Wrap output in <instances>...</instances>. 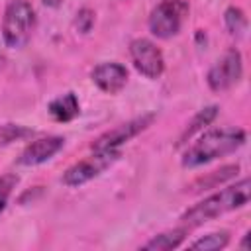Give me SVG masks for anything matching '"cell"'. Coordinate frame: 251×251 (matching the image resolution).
Segmentation results:
<instances>
[{"mask_svg": "<svg viewBox=\"0 0 251 251\" xmlns=\"http://www.w3.org/2000/svg\"><path fill=\"white\" fill-rule=\"evenodd\" d=\"M35 27V10L27 0H10L2 18V41L8 49H24Z\"/></svg>", "mask_w": 251, "mask_h": 251, "instance_id": "obj_3", "label": "cell"}, {"mask_svg": "<svg viewBox=\"0 0 251 251\" xmlns=\"http://www.w3.org/2000/svg\"><path fill=\"white\" fill-rule=\"evenodd\" d=\"M47 112H49V116L55 122L67 124V122H73L75 118H78V114H80V102H78L76 94L69 90V92L59 94L57 98H53L47 104Z\"/></svg>", "mask_w": 251, "mask_h": 251, "instance_id": "obj_11", "label": "cell"}, {"mask_svg": "<svg viewBox=\"0 0 251 251\" xmlns=\"http://www.w3.org/2000/svg\"><path fill=\"white\" fill-rule=\"evenodd\" d=\"M190 12L186 0H161L149 14L147 25L157 39H171L178 35Z\"/></svg>", "mask_w": 251, "mask_h": 251, "instance_id": "obj_4", "label": "cell"}, {"mask_svg": "<svg viewBox=\"0 0 251 251\" xmlns=\"http://www.w3.org/2000/svg\"><path fill=\"white\" fill-rule=\"evenodd\" d=\"M94 22H96L94 10H90V8H80V10L76 12V18H75V27H76L80 33H88V31L94 27Z\"/></svg>", "mask_w": 251, "mask_h": 251, "instance_id": "obj_18", "label": "cell"}, {"mask_svg": "<svg viewBox=\"0 0 251 251\" xmlns=\"http://www.w3.org/2000/svg\"><path fill=\"white\" fill-rule=\"evenodd\" d=\"M90 78L92 82L106 94H118L126 88L127 84V78H129V73L127 69L122 65V63H116V61H106V63H100L92 69L90 73Z\"/></svg>", "mask_w": 251, "mask_h": 251, "instance_id": "obj_10", "label": "cell"}, {"mask_svg": "<svg viewBox=\"0 0 251 251\" xmlns=\"http://www.w3.org/2000/svg\"><path fill=\"white\" fill-rule=\"evenodd\" d=\"M218 116V106H206V108H202L194 118H192V122L184 127V131H182V135L178 137V145H184V143H188L198 131H202L206 126H210L212 122H214V118Z\"/></svg>", "mask_w": 251, "mask_h": 251, "instance_id": "obj_14", "label": "cell"}, {"mask_svg": "<svg viewBox=\"0 0 251 251\" xmlns=\"http://www.w3.org/2000/svg\"><path fill=\"white\" fill-rule=\"evenodd\" d=\"M153 122H155V114H141V116L131 118V120H127L124 124H118L112 129H108L102 135H98L92 141L90 149L92 151H120V147L124 143H127L129 139L137 137Z\"/></svg>", "mask_w": 251, "mask_h": 251, "instance_id": "obj_7", "label": "cell"}, {"mask_svg": "<svg viewBox=\"0 0 251 251\" xmlns=\"http://www.w3.org/2000/svg\"><path fill=\"white\" fill-rule=\"evenodd\" d=\"M41 2H43V6H47V8H53V10H55V8H59L65 0H41Z\"/></svg>", "mask_w": 251, "mask_h": 251, "instance_id": "obj_19", "label": "cell"}, {"mask_svg": "<svg viewBox=\"0 0 251 251\" xmlns=\"http://www.w3.org/2000/svg\"><path fill=\"white\" fill-rule=\"evenodd\" d=\"M243 76V57L239 49L231 47L224 51V55L210 67L206 75V82L214 92H226L235 86Z\"/></svg>", "mask_w": 251, "mask_h": 251, "instance_id": "obj_6", "label": "cell"}, {"mask_svg": "<svg viewBox=\"0 0 251 251\" xmlns=\"http://www.w3.org/2000/svg\"><path fill=\"white\" fill-rule=\"evenodd\" d=\"M120 155H122L120 151H92V155L71 165L63 173L61 180L69 188H78V186L94 180L96 176H100L104 171H108L120 159Z\"/></svg>", "mask_w": 251, "mask_h": 251, "instance_id": "obj_5", "label": "cell"}, {"mask_svg": "<svg viewBox=\"0 0 251 251\" xmlns=\"http://www.w3.org/2000/svg\"><path fill=\"white\" fill-rule=\"evenodd\" d=\"M224 22H226V27L231 35L239 37L243 35V31L247 29V16L241 8L237 6H229L226 12H224Z\"/></svg>", "mask_w": 251, "mask_h": 251, "instance_id": "obj_16", "label": "cell"}, {"mask_svg": "<svg viewBox=\"0 0 251 251\" xmlns=\"http://www.w3.org/2000/svg\"><path fill=\"white\" fill-rule=\"evenodd\" d=\"M247 141V133L241 127H220L204 131L182 155V167L194 169L208 165L216 159L235 153Z\"/></svg>", "mask_w": 251, "mask_h": 251, "instance_id": "obj_2", "label": "cell"}, {"mask_svg": "<svg viewBox=\"0 0 251 251\" xmlns=\"http://www.w3.org/2000/svg\"><path fill=\"white\" fill-rule=\"evenodd\" d=\"M188 229H190V227L182 226V227H175V229L161 231V233L153 235L147 243H143V249H147V251H171V249H176V247H180L182 241L186 239Z\"/></svg>", "mask_w": 251, "mask_h": 251, "instance_id": "obj_12", "label": "cell"}, {"mask_svg": "<svg viewBox=\"0 0 251 251\" xmlns=\"http://www.w3.org/2000/svg\"><path fill=\"white\" fill-rule=\"evenodd\" d=\"M18 182H20V176L16 173H4V175H0V216L6 210L8 200H10L12 192H14V188L18 186Z\"/></svg>", "mask_w": 251, "mask_h": 251, "instance_id": "obj_17", "label": "cell"}, {"mask_svg": "<svg viewBox=\"0 0 251 251\" xmlns=\"http://www.w3.org/2000/svg\"><path fill=\"white\" fill-rule=\"evenodd\" d=\"M229 243V233L227 231H212V233H206L198 239H194L188 247L194 249V251H220L224 247H227Z\"/></svg>", "mask_w": 251, "mask_h": 251, "instance_id": "obj_15", "label": "cell"}, {"mask_svg": "<svg viewBox=\"0 0 251 251\" xmlns=\"http://www.w3.org/2000/svg\"><path fill=\"white\" fill-rule=\"evenodd\" d=\"M129 59L133 69L145 78H159L165 73L163 51L147 37H135L129 43Z\"/></svg>", "mask_w": 251, "mask_h": 251, "instance_id": "obj_8", "label": "cell"}, {"mask_svg": "<svg viewBox=\"0 0 251 251\" xmlns=\"http://www.w3.org/2000/svg\"><path fill=\"white\" fill-rule=\"evenodd\" d=\"M249 194H251V180L247 176H243L235 184H227V186L212 192L204 200L196 202L194 206H190L180 216V222L186 227H198V226H202L210 220H216L227 212L247 206Z\"/></svg>", "mask_w": 251, "mask_h": 251, "instance_id": "obj_1", "label": "cell"}, {"mask_svg": "<svg viewBox=\"0 0 251 251\" xmlns=\"http://www.w3.org/2000/svg\"><path fill=\"white\" fill-rule=\"evenodd\" d=\"M65 147V137L61 135H43L33 139L24 147V151L18 157V165L22 167H37L53 159L61 149Z\"/></svg>", "mask_w": 251, "mask_h": 251, "instance_id": "obj_9", "label": "cell"}, {"mask_svg": "<svg viewBox=\"0 0 251 251\" xmlns=\"http://www.w3.org/2000/svg\"><path fill=\"white\" fill-rule=\"evenodd\" d=\"M239 173V165H227L222 167L220 171L210 173L208 176H200L190 184V192H200V190H210V188H218L220 184L231 180L233 176H237Z\"/></svg>", "mask_w": 251, "mask_h": 251, "instance_id": "obj_13", "label": "cell"}]
</instances>
